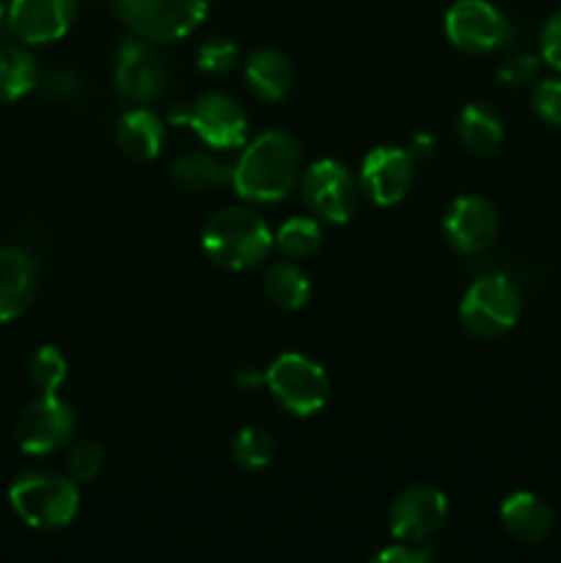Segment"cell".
Instances as JSON below:
<instances>
[{
    "instance_id": "obj_22",
    "label": "cell",
    "mask_w": 561,
    "mask_h": 563,
    "mask_svg": "<svg viewBox=\"0 0 561 563\" xmlns=\"http://www.w3.org/2000/svg\"><path fill=\"white\" fill-rule=\"evenodd\" d=\"M38 80H42V71L31 49L16 47V44L0 47V102H16L31 93Z\"/></svg>"
},
{
    "instance_id": "obj_32",
    "label": "cell",
    "mask_w": 561,
    "mask_h": 563,
    "mask_svg": "<svg viewBox=\"0 0 561 563\" xmlns=\"http://www.w3.org/2000/svg\"><path fill=\"white\" fill-rule=\"evenodd\" d=\"M539 49H542L544 64L561 75V11H556V14L544 22L542 36H539Z\"/></svg>"
},
{
    "instance_id": "obj_26",
    "label": "cell",
    "mask_w": 561,
    "mask_h": 563,
    "mask_svg": "<svg viewBox=\"0 0 561 563\" xmlns=\"http://www.w3.org/2000/svg\"><path fill=\"white\" fill-rule=\"evenodd\" d=\"M66 374H69V366H66L64 352L55 350L53 344L38 346L28 361V379L38 394H58L61 385L66 383Z\"/></svg>"
},
{
    "instance_id": "obj_2",
    "label": "cell",
    "mask_w": 561,
    "mask_h": 563,
    "mask_svg": "<svg viewBox=\"0 0 561 563\" xmlns=\"http://www.w3.org/2000/svg\"><path fill=\"white\" fill-rule=\"evenodd\" d=\"M204 253L218 267L245 273L262 264L273 251V231L251 209H223L212 214L201 234Z\"/></svg>"
},
{
    "instance_id": "obj_5",
    "label": "cell",
    "mask_w": 561,
    "mask_h": 563,
    "mask_svg": "<svg viewBox=\"0 0 561 563\" xmlns=\"http://www.w3.org/2000/svg\"><path fill=\"white\" fill-rule=\"evenodd\" d=\"M520 291L504 275L476 278L460 302L462 328L476 339H501L520 322Z\"/></svg>"
},
{
    "instance_id": "obj_24",
    "label": "cell",
    "mask_w": 561,
    "mask_h": 563,
    "mask_svg": "<svg viewBox=\"0 0 561 563\" xmlns=\"http://www.w3.org/2000/svg\"><path fill=\"white\" fill-rule=\"evenodd\" d=\"M273 245L289 258H311L322 247V229L314 218H289L273 234Z\"/></svg>"
},
{
    "instance_id": "obj_23",
    "label": "cell",
    "mask_w": 561,
    "mask_h": 563,
    "mask_svg": "<svg viewBox=\"0 0 561 563\" xmlns=\"http://www.w3.org/2000/svg\"><path fill=\"white\" fill-rule=\"evenodd\" d=\"M264 295L280 311H300L311 300V280L297 264L280 262L264 275Z\"/></svg>"
},
{
    "instance_id": "obj_30",
    "label": "cell",
    "mask_w": 561,
    "mask_h": 563,
    "mask_svg": "<svg viewBox=\"0 0 561 563\" xmlns=\"http://www.w3.org/2000/svg\"><path fill=\"white\" fill-rule=\"evenodd\" d=\"M539 71V58L531 53H520V55H512V58H506L504 64L498 66V80L504 82V86H528V82L537 77Z\"/></svg>"
},
{
    "instance_id": "obj_1",
    "label": "cell",
    "mask_w": 561,
    "mask_h": 563,
    "mask_svg": "<svg viewBox=\"0 0 561 563\" xmlns=\"http://www.w3.org/2000/svg\"><path fill=\"white\" fill-rule=\"evenodd\" d=\"M300 143L289 132L270 130L242 148L231 170V187L251 203H278L300 185Z\"/></svg>"
},
{
    "instance_id": "obj_12",
    "label": "cell",
    "mask_w": 561,
    "mask_h": 563,
    "mask_svg": "<svg viewBox=\"0 0 561 563\" xmlns=\"http://www.w3.org/2000/svg\"><path fill=\"white\" fill-rule=\"evenodd\" d=\"M187 126L201 137L207 146L220 148H240L248 141V115L229 93H204L190 104L187 113Z\"/></svg>"
},
{
    "instance_id": "obj_4",
    "label": "cell",
    "mask_w": 561,
    "mask_h": 563,
    "mask_svg": "<svg viewBox=\"0 0 561 563\" xmlns=\"http://www.w3.org/2000/svg\"><path fill=\"white\" fill-rule=\"evenodd\" d=\"M121 25L152 44L179 42L207 20L209 0H110Z\"/></svg>"
},
{
    "instance_id": "obj_16",
    "label": "cell",
    "mask_w": 561,
    "mask_h": 563,
    "mask_svg": "<svg viewBox=\"0 0 561 563\" xmlns=\"http://www.w3.org/2000/svg\"><path fill=\"white\" fill-rule=\"evenodd\" d=\"M36 262L22 247L0 245V324L14 322L36 297Z\"/></svg>"
},
{
    "instance_id": "obj_9",
    "label": "cell",
    "mask_w": 561,
    "mask_h": 563,
    "mask_svg": "<svg viewBox=\"0 0 561 563\" xmlns=\"http://www.w3.org/2000/svg\"><path fill=\"white\" fill-rule=\"evenodd\" d=\"M77 427L75 410L58 394H38L16 418V445L28 456H50L64 449Z\"/></svg>"
},
{
    "instance_id": "obj_31",
    "label": "cell",
    "mask_w": 561,
    "mask_h": 563,
    "mask_svg": "<svg viewBox=\"0 0 561 563\" xmlns=\"http://www.w3.org/2000/svg\"><path fill=\"white\" fill-rule=\"evenodd\" d=\"M435 559V550L427 542H399L396 539L391 548L380 550L374 563H429Z\"/></svg>"
},
{
    "instance_id": "obj_19",
    "label": "cell",
    "mask_w": 561,
    "mask_h": 563,
    "mask_svg": "<svg viewBox=\"0 0 561 563\" xmlns=\"http://www.w3.org/2000/svg\"><path fill=\"white\" fill-rule=\"evenodd\" d=\"M248 88L264 102H280L295 86V66L278 49H256L245 64Z\"/></svg>"
},
{
    "instance_id": "obj_8",
    "label": "cell",
    "mask_w": 561,
    "mask_h": 563,
    "mask_svg": "<svg viewBox=\"0 0 561 563\" xmlns=\"http://www.w3.org/2000/svg\"><path fill=\"white\" fill-rule=\"evenodd\" d=\"M446 36L462 53L484 55L512 42V25L490 0H457L446 11Z\"/></svg>"
},
{
    "instance_id": "obj_20",
    "label": "cell",
    "mask_w": 561,
    "mask_h": 563,
    "mask_svg": "<svg viewBox=\"0 0 561 563\" xmlns=\"http://www.w3.org/2000/svg\"><path fill=\"white\" fill-rule=\"evenodd\" d=\"M231 170L234 165L223 163L215 154L187 152L170 165V181L185 192H209L231 185Z\"/></svg>"
},
{
    "instance_id": "obj_18",
    "label": "cell",
    "mask_w": 561,
    "mask_h": 563,
    "mask_svg": "<svg viewBox=\"0 0 561 563\" xmlns=\"http://www.w3.org/2000/svg\"><path fill=\"white\" fill-rule=\"evenodd\" d=\"M116 143L124 157L135 159V163H148L163 152L165 121L148 108L127 110L116 126Z\"/></svg>"
},
{
    "instance_id": "obj_11",
    "label": "cell",
    "mask_w": 561,
    "mask_h": 563,
    "mask_svg": "<svg viewBox=\"0 0 561 563\" xmlns=\"http://www.w3.org/2000/svg\"><path fill=\"white\" fill-rule=\"evenodd\" d=\"M449 517V500L432 484H413L402 489L388 511L391 537L399 542H427Z\"/></svg>"
},
{
    "instance_id": "obj_6",
    "label": "cell",
    "mask_w": 561,
    "mask_h": 563,
    "mask_svg": "<svg viewBox=\"0 0 561 563\" xmlns=\"http://www.w3.org/2000/svg\"><path fill=\"white\" fill-rule=\"evenodd\" d=\"M264 385L292 416H317L328 405V374L302 352H284L270 363Z\"/></svg>"
},
{
    "instance_id": "obj_27",
    "label": "cell",
    "mask_w": 561,
    "mask_h": 563,
    "mask_svg": "<svg viewBox=\"0 0 561 563\" xmlns=\"http://www.w3.org/2000/svg\"><path fill=\"white\" fill-rule=\"evenodd\" d=\"M237 55H240V47L231 38L212 36L198 47V69L207 75H226L234 69Z\"/></svg>"
},
{
    "instance_id": "obj_14",
    "label": "cell",
    "mask_w": 561,
    "mask_h": 563,
    "mask_svg": "<svg viewBox=\"0 0 561 563\" xmlns=\"http://www.w3.org/2000/svg\"><path fill=\"white\" fill-rule=\"evenodd\" d=\"M416 181V159L407 148L377 146L363 157L361 190L377 207H394L410 192Z\"/></svg>"
},
{
    "instance_id": "obj_33",
    "label": "cell",
    "mask_w": 561,
    "mask_h": 563,
    "mask_svg": "<svg viewBox=\"0 0 561 563\" xmlns=\"http://www.w3.org/2000/svg\"><path fill=\"white\" fill-rule=\"evenodd\" d=\"M407 152H410L413 159H432L435 152H438V141H435V135H429V132H416V135L410 137V146H407Z\"/></svg>"
},
{
    "instance_id": "obj_17",
    "label": "cell",
    "mask_w": 561,
    "mask_h": 563,
    "mask_svg": "<svg viewBox=\"0 0 561 563\" xmlns=\"http://www.w3.org/2000/svg\"><path fill=\"white\" fill-rule=\"evenodd\" d=\"M501 522L506 533L522 544H539L553 531V509L534 493H512L501 504Z\"/></svg>"
},
{
    "instance_id": "obj_35",
    "label": "cell",
    "mask_w": 561,
    "mask_h": 563,
    "mask_svg": "<svg viewBox=\"0 0 561 563\" xmlns=\"http://www.w3.org/2000/svg\"><path fill=\"white\" fill-rule=\"evenodd\" d=\"M6 14H9V9H6V3H3V0H0V25H3V22H6Z\"/></svg>"
},
{
    "instance_id": "obj_34",
    "label": "cell",
    "mask_w": 561,
    "mask_h": 563,
    "mask_svg": "<svg viewBox=\"0 0 561 563\" xmlns=\"http://www.w3.org/2000/svg\"><path fill=\"white\" fill-rule=\"evenodd\" d=\"M264 383V374H258V372H251V368H245V372H240L234 377V385L240 390H256L258 385Z\"/></svg>"
},
{
    "instance_id": "obj_29",
    "label": "cell",
    "mask_w": 561,
    "mask_h": 563,
    "mask_svg": "<svg viewBox=\"0 0 561 563\" xmlns=\"http://www.w3.org/2000/svg\"><path fill=\"white\" fill-rule=\"evenodd\" d=\"M534 113L550 126H561V80L559 77H548V80H539L534 88Z\"/></svg>"
},
{
    "instance_id": "obj_28",
    "label": "cell",
    "mask_w": 561,
    "mask_h": 563,
    "mask_svg": "<svg viewBox=\"0 0 561 563\" xmlns=\"http://www.w3.org/2000/svg\"><path fill=\"white\" fill-rule=\"evenodd\" d=\"M105 467V449L99 443H77L75 449L69 451V460H66V471L75 482H94L99 476V471Z\"/></svg>"
},
{
    "instance_id": "obj_25",
    "label": "cell",
    "mask_w": 561,
    "mask_h": 563,
    "mask_svg": "<svg viewBox=\"0 0 561 563\" xmlns=\"http://www.w3.org/2000/svg\"><path fill=\"white\" fill-rule=\"evenodd\" d=\"M231 456L245 471H262L275 456V438L262 427H245L231 440Z\"/></svg>"
},
{
    "instance_id": "obj_7",
    "label": "cell",
    "mask_w": 561,
    "mask_h": 563,
    "mask_svg": "<svg viewBox=\"0 0 561 563\" xmlns=\"http://www.w3.org/2000/svg\"><path fill=\"white\" fill-rule=\"evenodd\" d=\"M300 192L302 203H306L314 218L324 220L330 225H341L355 214L361 187H358L355 176L346 170L344 163H339V159H317L300 176Z\"/></svg>"
},
{
    "instance_id": "obj_15",
    "label": "cell",
    "mask_w": 561,
    "mask_h": 563,
    "mask_svg": "<svg viewBox=\"0 0 561 563\" xmlns=\"http://www.w3.org/2000/svg\"><path fill=\"white\" fill-rule=\"evenodd\" d=\"M77 14V0H11L9 31L22 44H50L69 33Z\"/></svg>"
},
{
    "instance_id": "obj_3",
    "label": "cell",
    "mask_w": 561,
    "mask_h": 563,
    "mask_svg": "<svg viewBox=\"0 0 561 563\" xmlns=\"http://www.w3.org/2000/svg\"><path fill=\"white\" fill-rule=\"evenodd\" d=\"M9 504L25 526L36 531H61L80 511V489L72 476L31 471L11 482Z\"/></svg>"
},
{
    "instance_id": "obj_21",
    "label": "cell",
    "mask_w": 561,
    "mask_h": 563,
    "mask_svg": "<svg viewBox=\"0 0 561 563\" xmlns=\"http://www.w3.org/2000/svg\"><path fill=\"white\" fill-rule=\"evenodd\" d=\"M457 135L462 146L479 157H493L504 143V121L490 104L473 102L465 104L457 121Z\"/></svg>"
},
{
    "instance_id": "obj_10",
    "label": "cell",
    "mask_w": 561,
    "mask_h": 563,
    "mask_svg": "<svg viewBox=\"0 0 561 563\" xmlns=\"http://www.w3.org/2000/svg\"><path fill=\"white\" fill-rule=\"evenodd\" d=\"M170 69L163 53L146 38H127L116 55V88L138 104L157 102L168 91Z\"/></svg>"
},
{
    "instance_id": "obj_13",
    "label": "cell",
    "mask_w": 561,
    "mask_h": 563,
    "mask_svg": "<svg viewBox=\"0 0 561 563\" xmlns=\"http://www.w3.org/2000/svg\"><path fill=\"white\" fill-rule=\"evenodd\" d=\"M443 236L451 251L465 253V256L487 251L498 236V212L482 196L454 198L446 209Z\"/></svg>"
}]
</instances>
